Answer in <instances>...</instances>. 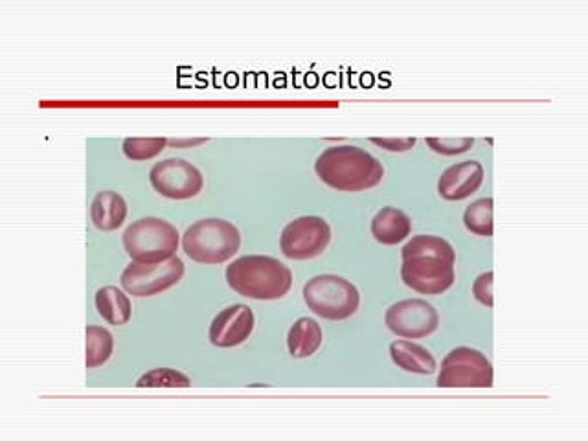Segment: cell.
I'll return each mask as SVG.
<instances>
[{"label": "cell", "mask_w": 588, "mask_h": 441, "mask_svg": "<svg viewBox=\"0 0 588 441\" xmlns=\"http://www.w3.org/2000/svg\"><path fill=\"white\" fill-rule=\"evenodd\" d=\"M168 144V138H125L122 149L127 159L140 162L159 157Z\"/></svg>", "instance_id": "22"}, {"label": "cell", "mask_w": 588, "mask_h": 441, "mask_svg": "<svg viewBox=\"0 0 588 441\" xmlns=\"http://www.w3.org/2000/svg\"><path fill=\"white\" fill-rule=\"evenodd\" d=\"M493 280H495V274L493 271L482 272L475 282H473V294H475L476 300L482 304V306L493 307L495 306V298H493Z\"/></svg>", "instance_id": "25"}, {"label": "cell", "mask_w": 588, "mask_h": 441, "mask_svg": "<svg viewBox=\"0 0 588 441\" xmlns=\"http://www.w3.org/2000/svg\"><path fill=\"white\" fill-rule=\"evenodd\" d=\"M179 230L160 217H142L125 228L124 249L138 263L170 260L179 249Z\"/></svg>", "instance_id": "4"}, {"label": "cell", "mask_w": 588, "mask_h": 441, "mask_svg": "<svg viewBox=\"0 0 588 441\" xmlns=\"http://www.w3.org/2000/svg\"><path fill=\"white\" fill-rule=\"evenodd\" d=\"M241 234L227 219L208 217L193 223L182 236V249L190 260L203 265L227 263L238 254Z\"/></svg>", "instance_id": "3"}, {"label": "cell", "mask_w": 588, "mask_h": 441, "mask_svg": "<svg viewBox=\"0 0 588 441\" xmlns=\"http://www.w3.org/2000/svg\"><path fill=\"white\" fill-rule=\"evenodd\" d=\"M149 182L162 197L186 201L203 192L204 177L201 170L188 160L166 159L151 168Z\"/></svg>", "instance_id": "9"}, {"label": "cell", "mask_w": 588, "mask_h": 441, "mask_svg": "<svg viewBox=\"0 0 588 441\" xmlns=\"http://www.w3.org/2000/svg\"><path fill=\"white\" fill-rule=\"evenodd\" d=\"M385 324L401 339H425L440 326V315L427 300L408 298L386 309Z\"/></svg>", "instance_id": "10"}, {"label": "cell", "mask_w": 588, "mask_h": 441, "mask_svg": "<svg viewBox=\"0 0 588 441\" xmlns=\"http://www.w3.org/2000/svg\"><path fill=\"white\" fill-rule=\"evenodd\" d=\"M493 204L491 197H484L465 208L464 225L471 234L480 238L493 236Z\"/></svg>", "instance_id": "21"}, {"label": "cell", "mask_w": 588, "mask_h": 441, "mask_svg": "<svg viewBox=\"0 0 588 441\" xmlns=\"http://www.w3.org/2000/svg\"><path fill=\"white\" fill-rule=\"evenodd\" d=\"M370 230H372V236L381 245L392 247L405 241L412 234V221L403 210L394 206H385L374 215Z\"/></svg>", "instance_id": "14"}, {"label": "cell", "mask_w": 588, "mask_h": 441, "mask_svg": "<svg viewBox=\"0 0 588 441\" xmlns=\"http://www.w3.org/2000/svg\"><path fill=\"white\" fill-rule=\"evenodd\" d=\"M390 355H392V361L396 362L397 368L410 374L430 375L434 374L438 368L434 355L412 340H394L390 344Z\"/></svg>", "instance_id": "16"}, {"label": "cell", "mask_w": 588, "mask_h": 441, "mask_svg": "<svg viewBox=\"0 0 588 441\" xmlns=\"http://www.w3.org/2000/svg\"><path fill=\"white\" fill-rule=\"evenodd\" d=\"M401 280L412 291L419 294H443L449 291L456 280L454 263L436 256H412L401 265Z\"/></svg>", "instance_id": "11"}, {"label": "cell", "mask_w": 588, "mask_h": 441, "mask_svg": "<svg viewBox=\"0 0 588 441\" xmlns=\"http://www.w3.org/2000/svg\"><path fill=\"white\" fill-rule=\"evenodd\" d=\"M85 366L100 368L111 359L114 351V339L109 329L102 326H87L85 329Z\"/></svg>", "instance_id": "19"}, {"label": "cell", "mask_w": 588, "mask_h": 441, "mask_svg": "<svg viewBox=\"0 0 588 441\" xmlns=\"http://www.w3.org/2000/svg\"><path fill=\"white\" fill-rule=\"evenodd\" d=\"M370 142L381 149L392 151V153L410 151L412 147L416 146V138H372Z\"/></svg>", "instance_id": "26"}, {"label": "cell", "mask_w": 588, "mask_h": 441, "mask_svg": "<svg viewBox=\"0 0 588 441\" xmlns=\"http://www.w3.org/2000/svg\"><path fill=\"white\" fill-rule=\"evenodd\" d=\"M486 171L478 160H465L441 173L438 193L445 201H464L480 190Z\"/></svg>", "instance_id": "13"}, {"label": "cell", "mask_w": 588, "mask_h": 441, "mask_svg": "<svg viewBox=\"0 0 588 441\" xmlns=\"http://www.w3.org/2000/svg\"><path fill=\"white\" fill-rule=\"evenodd\" d=\"M127 203L124 197L113 190L96 193L91 204V221L102 232H113L124 225Z\"/></svg>", "instance_id": "15"}, {"label": "cell", "mask_w": 588, "mask_h": 441, "mask_svg": "<svg viewBox=\"0 0 588 441\" xmlns=\"http://www.w3.org/2000/svg\"><path fill=\"white\" fill-rule=\"evenodd\" d=\"M192 379L173 368H157L138 379V388H188Z\"/></svg>", "instance_id": "23"}, {"label": "cell", "mask_w": 588, "mask_h": 441, "mask_svg": "<svg viewBox=\"0 0 588 441\" xmlns=\"http://www.w3.org/2000/svg\"><path fill=\"white\" fill-rule=\"evenodd\" d=\"M329 241L331 227L328 221L318 215H304L283 228L280 249L289 260H311L328 249Z\"/></svg>", "instance_id": "8"}, {"label": "cell", "mask_w": 588, "mask_h": 441, "mask_svg": "<svg viewBox=\"0 0 588 441\" xmlns=\"http://www.w3.org/2000/svg\"><path fill=\"white\" fill-rule=\"evenodd\" d=\"M94 304L100 317L113 326H124L133 315L129 296L116 285H105L102 289H98V293L94 296Z\"/></svg>", "instance_id": "18"}, {"label": "cell", "mask_w": 588, "mask_h": 441, "mask_svg": "<svg viewBox=\"0 0 588 441\" xmlns=\"http://www.w3.org/2000/svg\"><path fill=\"white\" fill-rule=\"evenodd\" d=\"M324 333L315 318L302 317L294 322L289 335H287V346L289 353L294 359H307L317 353L322 346Z\"/></svg>", "instance_id": "17"}, {"label": "cell", "mask_w": 588, "mask_h": 441, "mask_svg": "<svg viewBox=\"0 0 588 441\" xmlns=\"http://www.w3.org/2000/svg\"><path fill=\"white\" fill-rule=\"evenodd\" d=\"M304 302L320 318L346 320L361 306L359 289L337 274H318L304 285Z\"/></svg>", "instance_id": "5"}, {"label": "cell", "mask_w": 588, "mask_h": 441, "mask_svg": "<svg viewBox=\"0 0 588 441\" xmlns=\"http://www.w3.org/2000/svg\"><path fill=\"white\" fill-rule=\"evenodd\" d=\"M412 256H436L441 260L456 263V252H454L453 245L447 239L440 238V236H429V234L414 236L401 249V258L403 260L412 258Z\"/></svg>", "instance_id": "20"}, {"label": "cell", "mask_w": 588, "mask_h": 441, "mask_svg": "<svg viewBox=\"0 0 588 441\" xmlns=\"http://www.w3.org/2000/svg\"><path fill=\"white\" fill-rule=\"evenodd\" d=\"M436 385L440 388H491L493 366L482 351L460 346L441 361Z\"/></svg>", "instance_id": "6"}, {"label": "cell", "mask_w": 588, "mask_h": 441, "mask_svg": "<svg viewBox=\"0 0 588 441\" xmlns=\"http://www.w3.org/2000/svg\"><path fill=\"white\" fill-rule=\"evenodd\" d=\"M427 146L443 157H454L475 146V138H427Z\"/></svg>", "instance_id": "24"}, {"label": "cell", "mask_w": 588, "mask_h": 441, "mask_svg": "<svg viewBox=\"0 0 588 441\" xmlns=\"http://www.w3.org/2000/svg\"><path fill=\"white\" fill-rule=\"evenodd\" d=\"M206 144V138H195V140H170L168 146L171 147H190V146H201Z\"/></svg>", "instance_id": "27"}, {"label": "cell", "mask_w": 588, "mask_h": 441, "mask_svg": "<svg viewBox=\"0 0 588 441\" xmlns=\"http://www.w3.org/2000/svg\"><path fill=\"white\" fill-rule=\"evenodd\" d=\"M225 276L232 291L263 302L280 300L293 287V271L282 261L261 254L232 261Z\"/></svg>", "instance_id": "2"}, {"label": "cell", "mask_w": 588, "mask_h": 441, "mask_svg": "<svg viewBox=\"0 0 588 441\" xmlns=\"http://www.w3.org/2000/svg\"><path fill=\"white\" fill-rule=\"evenodd\" d=\"M254 322V311L249 306L234 304L225 307L212 320L208 329V339L217 348H236L252 335Z\"/></svg>", "instance_id": "12"}, {"label": "cell", "mask_w": 588, "mask_h": 441, "mask_svg": "<svg viewBox=\"0 0 588 441\" xmlns=\"http://www.w3.org/2000/svg\"><path fill=\"white\" fill-rule=\"evenodd\" d=\"M318 179L339 192H364L381 184L385 168L372 153L361 147H328L315 162Z\"/></svg>", "instance_id": "1"}, {"label": "cell", "mask_w": 588, "mask_h": 441, "mask_svg": "<svg viewBox=\"0 0 588 441\" xmlns=\"http://www.w3.org/2000/svg\"><path fill=\"white\" fill-rule=\"evenodd\" d=\"M184 276V263L173 256L160 263H138L131 261L120 276V285L125 293L136 298H146L164 293L181 282Z\"/></svg>", "instance_id": "7"}]
</instances>
